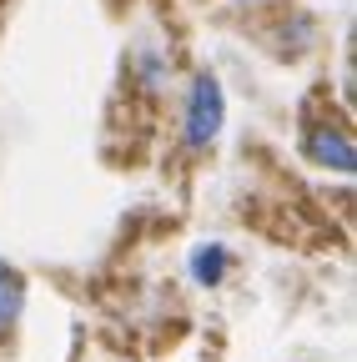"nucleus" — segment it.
Masks as SVG:
<instances>
[{
  "label": "nucleus",
  "mask_w": 357,
  "mask_h": 362,
  "mask_svg": "<svg viewBox=\"0 0 357 362\" xmlns=\"http://www.w3.org/2000/svg\"><path fill=\"white\" fill-rule=\"evenodd\" d=\"M221 121H227V101H221V86L211 76H197L192 96H187V146H211Z\"/></svg>",
  "instance_id": "1"
},
{
  "label": "nucleus",
  "mask_w": 357,
  "mask_h": 362,
  "mask_svg": "<svg viewBox=\"0 0 357 362\" xmlns=\"http://www.w3.org/2000/svg\"><path fill=\"white\" fill-rule=\"evenodd\" d=\"M302 151L317 161V166H327V171H352L357 166V151H352V141L342 131H332V126H317V131H307V141H302Z\"/></svg>",
  "instance_id": "2"
},
{
  "label": "nucleus",
  "mask_w": 357,
  "mask_h": 362,
  "mask_svg": "<svg viewBox=\"0 0 357 362\" xmlns=\"http://www.w3.org/2000/svg\"><path fill=\"white\" fill-rule=\"evenodd\" d=\"M21 307H25V277H21L11 262H0V332L16 327Z\"/></svg>",
  "instance_id": "3"
},
{
  "label": "nucleus",
  "mask_w": 357,
  "mask_h": 362,
  "mask_svg": "<svg viewBox=\"0 0 357 362\" xmlns=\"http://www.w3.org/2000/svg\"><path fill=\"white\" fill-rule=\"evenodd\" d=\"M221 272H227V252H221V247H197L192 277H197V282H221Z\"/></svg>",
  "instance_id": "4"
}]
</instances>
